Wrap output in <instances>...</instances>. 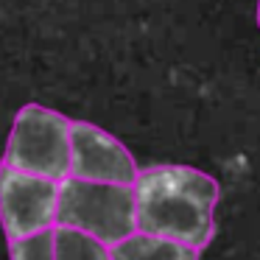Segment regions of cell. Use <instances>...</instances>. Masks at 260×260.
Segmentation results:
<instances>
[{
    "label": "cell",
    "instance_id": "cell-1",
    "mask_svg": "<svg viewBox=\"0 0 260 260\" xmlns=\"http://www.w3.org/2000/svg\"><path fill=\"white\" fill-rule=\"evenodd\" d=\"M135 226L140 235L190 246H210L215 235V204L221 187L210 174L190 165H148L135 185Z\"/></svg>",
    "mask_w": 260,
    "mask_h": 260
},
{
    "label": "cell",
    "instance_id": "cell-2",
    "mask_svg": "<svg viewBox=\"0 0 260 260\" xmlns=\"http://www.w3.org/2000/svg\"><path fill=\"white\" fill-rule=\"evenodd\" d=\"M53 226L76 230L112 249L135 235V190L126 185H95L64 176L56 185Z\"/></svg>",
    "mask_w": 260,
    "mask_h": 260
},
{
    "label": "cell",
    "instance_id": "cell-3",
    "mask_svg": "<svg viewBox=\"0 0 260 260\" xmlns=\"http://www.w3.org/2000/svg\"><path fill=\"white\" fill-rule=\"evenodd\" d=\"M3 165L40 179L62 182L70 165V118L42 104H25L14 115Z\"/></svg>",
    "mask_w": 260,
    "mask_h": 260
},
{
    "label": "cell",
    "instance_id": "cell-4",
    "mask_svg": "<svg viewBox=\"0 0 260 260\" xmlns=\"http://www.w3.org/2000/svg\"><path fill=\"white\" fill-rule=\"evenodd\" d=\"M137 174L140 168L132 151L115 135L90 120H70V179L132 187Z\"/></svg>",
    "mask_w": 260,
    "mask_h": 260
},
{
    "label": "cell",
    "instance_id": "cell-5",
    "mask_svg": "<svg viewBox=\"0 0 260 260\" xmlns=\"http://www.w3.org/2000/svg\"><path fill=\"white\" fill-rule=\"evenodd\" d=\"M59 182L0 165V226L9 241L53 230Z\"/></svg>",
    "mask_w": 260,
    "mask_h": 260
},
{
    "label": "cell",
    "instance_id": "cell-6",
    "mask_svg": "<svg viewBox=\"0 0 260 260\" xmlns=\"http://www.w3.org/2000/svg\"><path fill=\"white\" fill-rule=\"evenodd\" d=\"M112 260H199V252L182 243L165 241V238H151V235H129L126 241L115 243L109 249Z\"/></svg>",
    "mask_w": 260,
    "mask_h": 260
},
{
    "label": "cell",
    "instance_id": "cell-7",
    "mask_svg": "<svg viewBox=\"0 0 260 260\" xmlns=\"http://www.w3.org/2000/svg\"><path fill=\"white\" fill-rule=\"evenodd\" d=\"M53 260H112L109 246L76 230L53 226Z\"/></svg>",
    "mask_w": 260,
    "mask_h": 260
},
{
    "label": "cell",
    "instance_id": "cell-8",
    "mask_svg": "<svg viewBox=\"0 0 260 260\" xmlns=\"http://www.w3.org/2000/svg\"><path fill=\"white\" fill-rule=\"evenodd\" d=\"M9 260H53V230L9 241Z\"/></svg>",
    "mask_w": 260,
    "mask_h": 260
},
{
    "label": "cell",
    "instance_id": "cell-9",
    "mask_svg": "<svg viewBox=\"0 0 260 260\" xmlns=\"http://www.w3.org/2000/svg\"><path fill=\"white\" fill-rule=\"evenodd\" d=\"M254 14H257V28H260V0H257V12Z\"/></svg>",
    "mask_w": 260,
    "mask_h": 260
}]
</instances>
